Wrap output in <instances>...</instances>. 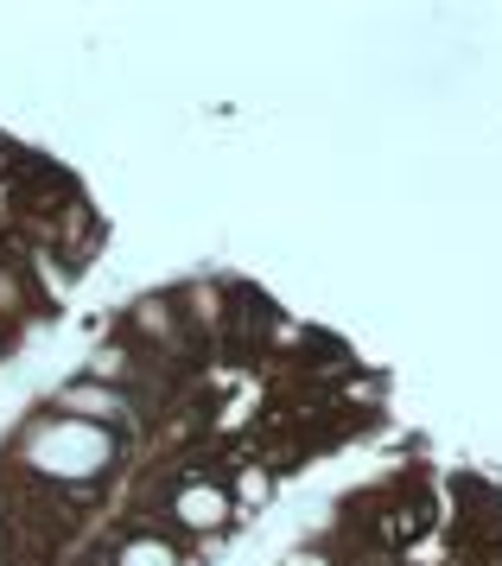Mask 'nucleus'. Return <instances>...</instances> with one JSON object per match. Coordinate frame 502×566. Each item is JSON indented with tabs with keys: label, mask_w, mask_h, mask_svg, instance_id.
I'll list each match as a JSON object with an SVG mask.
<instances>
[{
	"label": "nucleus",
	"mask_w": 502,
	"mask_h": 566,
	"mask_svg": "<svg viewBox=\"0 0 502 566\" xmlns=\"http://www.w3.org/2000/svg\"><path fill=\"white\" fill-rule=\"evenodd\" d=\"M178 515H185V528H217L223 522V496L217 490H185L178 496Z\"/></svg>",
	"instance_id": "f257e3e1"
},
{
	"label": "nucleus",
	"mask_w": 502,
	"mask_h": 566,
	"mask_svg": "<svg viewBox=\"0 0 502 566\" xmlns=\"http://www.w3.org/2000/svg\"><path fill=\"white\" fill-rule=\"evenodd\" d=\"M122 566H172V554H166V547H153V541H140V547H127Z\"/></svg>",
	"instance_id": "f03ea898"
},
{
	"label": "nucleus",
	"mask_w": 502,
	"mask_h": 566,
	"mask_svg": "<svg viewBox=\"0 0 502 566\" xmlns=\"http://www.w3.org/2000/svg\"><path fill=\"white\" fill-rule=\"evenodd\" d=\"M293 566H325V560H312V554H293Z\"/></svg>",
	"instance_id": "7ed1b4c3"
}]
</instances>
